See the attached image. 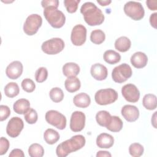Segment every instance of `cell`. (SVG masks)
Instances as JSON below:
<instances>
[{
	"instance_id": "1",
	"label": "cell",
	"mask_w": 157,
	"mask_h": 157,
	"mask_svg": "<svg viewBox=\"0 0 157 157\" xmlns=\"http://www.w3.org/2000/svg\"><path fill=\"white\" fill-rule=\"evenodd\" d=\"M85 22L90 26L101 25L104 20V15L102 10L92 2H85L80 8Z\"/></svg>"
},
{
	"instance_id": "2",
	"label": "cell",
	"mask_w": 157,
	"mask_h": 157,
	"mask_svg": "<svg viewBox=\"0 0 157 157\" xmlns=\"http://www.w3.org/2000/svg\"><path fill=\"white\" fill-rule=\"evenodd\" d=\"M85 142L86 140L83 136L80 134L74 136L57 146L56 155L59 157H66L69 153L81 149L85 145Z\"/></svg>"
},
{
	"instance_id": "3",
	"label": "cell",
	"mask_w": 157,
	"mask_h": 157,
	"mask_svg": "<svg viewBox=\"0 0 157 157\" xmlns=\"http://www.w3.org/2000/svg\"><path fill=\"white\" fill-rule=\"evenodd\" d=\"M44 15L48 23L54 28H60L65 23L66 17L62 11L54 7H46Z\"/></svg>"
},
{
	"instance_id": "4",
	"label": "cell",
	"mask_w": 157,
	"mask_h": 157,
	"mask_svg": "<svg viewBox=\"0 0 157 157\" xmlns=\"http://www.w3.org/2000/svg\"><path fill=\"white\" fill-rule=\"evenodd\" d=\"M118 99V93L113 88L101 89L96 91L94 95L96 102L101 105L110 104Z\"/></svg>"
},
{
	"instance_id": "5",
	"label": "cell",
	"mask_w": 157,
	"mask_h": 157,
	"mask_svg": "<svg viewBox=\"0 0 157 157\" xmlns=\"http://www.w3.org/2000/svg\"><path fill=\"white\" fill-rule=\"evenodd\" d=\"M126 15L134 20H140L142 19L145 15L144 9L139 2L128 1L123 8Z\"/></svg>"
},
{
	"instance_id": "6",
	"label": "cell",
	"mask_w": 157,
	"mask_h": 157,
	"mask_svg": "<svg viewBox=\"0 0 157 157\" xmlns=\"http://www.w3.org/2000/svg\"><path fill=\"white\" fill-rule=\"evenodd\" d=\"M64 48L63 40L59 37L52 38L44 42L41 45L42 50L48 55H56Z\"/></svg>"
},
{
	"instance_id": "7",
	"label": "cell",
	"mask_w": 157,
	"mask_h": 157,
	"mask_svg": "<svg viewBox=\"0 0 157 157\" xmlns=\"http://www.w3.org/2000/svg\"><path fill=\"white\" fill-rule=\"evenodd\" d=\"M132 72L130 66L126 63H123L114 67L112 72L113 80L118 83L126 82L132 75Z\"/></svg>"
},
{
	"instance_id": "8",
	"label": "cell",
	"mask_w": 157,
	"mask_h": 157,
	"mask_svg": "<svg viewBox=\"0 0 157 157\" xmlns=\"http://www.w3.org/2000/svg\"><path fill=\"white\" fill-rule=\"evenodd\" d=\"M42 23V18L37 13L29 15L23 25V31L28 36L35 34Z\"/></svg>"
},
{
	"instance_id": "9",
	"label": "cell",
	"mask_w": 157,
	"mask_h": 157,
	"mask_svg": "<svg viewBox=\"0 0 157 157\" xmlns=\"http://www.w3.org/2000/svg\"><path fill=\"white\" fill-rule=\"evenodd\" d=\"M45 118L48 123L60 130L64 129L66 126V117L57 110H50L47 111L45 113Z\"/></svg>"
},
{
	"instance_id": "10",
	"label": "cell",
	"mask_w": 157,
	"mask_h": 157,
	"mask_svg": "<svg viewBox=\"0 0 157 157\" xmlns=\"http://www.w3.org/2000/svg\"><path fill=\"white\" fill-rule=\"evenodd\" d=\"M86 39V29L81 25L78 24L74 26L71 34V40L72 43L75 46H81Z\"/></svg>"
},
{
	"instance_id": "11",
	"label": "cell",
	"mask_w": 157,
	"mask_h": 157,
	"mask_svg": "<svg viewBox=\"0 0 157 157\" xmlns=\"http://www.w3.org/2000/svg\"><path fill=\"white\" fill-rule=\"evenodd\" d=\"M24 128V123L20 118L13 117L9 121L7 127L6 132L9 136L12 138L18 136Z\"/></svg>"
},
{
	"instance_id": "12",
	"label": "cell",
	"mask_w": 157,
	"mask_h": 157,
	"mask_svg": "<svg viewBox=\"0 0 157 157\" xmlns=\"http://www.w3.org/2000/svg\"><path fill=\"white\" fill-rule=\"evenodd\" d=\"M85 115L81 111L74 112L71 117L70 128L73 132H80L85 125Z\"/></svg>"
},
{
	"instance_id": "13",
	"label": "cell",
	"mask_w": 157,
	"mask_h": 157,
	"mask_svg": "<svg viewBox=\"0 0 157 157\" xmlns=\"http://www.w3.org/2000/svg\"><path fill=\"white\" fill-rule=\"evenodd\" d=\"M121 94L124 98L130 102H136L140 98L139 90L132 83L124 85L121 88Z\"/></svg>"
},
{
	"instance_id": "14",
	"label": "cell",
	"mask_w": 157,
	"mask_h": 157,
	"mask_svg": "<svg viewBox=\"0 0 157 157\" xmlns=\"http://www.w3.org/2000/svg\"><path fill=\"white\" fill-rule=\"evenodd\" d=\"M23 67L19 61H14L10 63L6 67V75L10 79H17L23 72Z\"/></svg>"
},
{
	"instance_id": "15",
	"label": "cell",
	"mask_w": 157,
	"mask_h": 157,
	"mask_svg": "<svg viewBox=\"0 0 157 157\" xmlns=\"http://www.w3.org/2000/svg\"><path fill=\"white\" fill-rule=\"evenodd\" d=\"M121 113L124 118L129 122L136 121L139 117V110L138 108L132 105H124L121 109Z\"/></svg>"
},
{
	"instance_id": "16",
	"label": "cell",
	"mask_w": 157,
	"mask_h": 157,
	"mask_svg": "<svg viewBox=\"0 0 157 157\" xmlns=\"http://www.w3.org/2000/svg\"><path fill=\"white\" fill-rule=\"evenodd\" d=\"M90 73L94 79L101 81L107 78L108 71L105 66L100 63H95L91 66Z\"/></svg>"
},
{
	"instance_id": "17",
	"label": "cell",
	"mask_w": 157,
	"mask_h": 157,
	"mask_svg": "<svg viewBox=\"0 0 157 157\" xmlns=\"http://www.w3.org/2000/svg\"><path fill=\"white\" fill-rule=\"evenodd\" d=\"M130 61L134 67L140 69L144 67L147 65L148 57L145 53L142 52H137L131 56Z\"/></svg>"
},
{
	"instance_id": "18",
	"label": "cell",
	"mask_w": 157,
	"mask_h": 157,
	"mask_svg": "<svg viewBox=\"0 0 157 157\" xmlns=\"http://www.w3.org/2000/svg\"><path fill=\"white\" fill-rule=\"evenodd\" d=\"M114 144V138L109 134L101 133L96 139V145L101 148H109Z\"/></svg>"
},
{
	"instance_id": "19",
	"label": "cell",
	"mask_w": 157,
	"mask_h": 157,
	"mask_svg": "<svg viewBox=\"0 0 157 157\" xmlns=\"http://www.w3.org/2000/svg\"><path fill=\"white\" fill-rule=\"evenodd\" d=\"M74 105L78 107L86 108L91 103V99L88 94L85 93H80L76 94L73 98Z\"/></svg>"
},
{
	"instance_id": "20",
	"label": "cell",
	"mask_w": 157,
	"mask_h": 157,
	"mask_svg": "<svg viewBox=\"0 0 157 157\" xmlns=\"http://www.w3.org/2000/svg\"><path fill=\"white\" fill-rule=\"evenodd\" d=\"M80 72V67L75 63H67L63 66V73L67 77H76Z\"/></svg>"
},
{
	"instance_id": "21",
	"label": "cell",
	"mask_w": 157,
	"mask_h": 157,
	"mask_svg": "<svg viewBox=\"0 0 157 157\" xmlns=\"http://www.w3.org/2000/svg\"><path fill=\"white\" fill-rule=\"evenodd\" d=\"M30 109L29 101L26 99H20L16 101L13 105L14 112L18 114H25Z\"/></svg>"
},
{
	"instance_id": "22",
	"label": "cell",
	"mask_w": 157,
	"mask_h": 157,
	"mask_svg": "<svg viewBox=\"0 0 157 157\" xmlns=\"http://www.w3.org/2000/svg\"><path fill=\"white\" fill-rule=\"evenodd\" d=\"M64 86L67 91L69 93H74L80 89L81 83L80 80L76 77H67L64 82Z\"/></svg>"
},
{
	"instance_id": "23",
	"label": "cell",
	"mask_w": 157,
	"mask_h": 157,
	"mask_svg": "<svg viewBox=\"0 0 157 157\" xmlns=\"http://www.w3.org/2000/svg\"><path fill=\"white\" fill-rule=\"evenodd\" d=\"M131 45L130 39L126 36L118 38L115 42V48L120 52H125L129 50Z\"/></svg>"
},
{
	"instance_id": "24",
	"label": "cell",
	"mask_w": 157,
	"mask_h": 157,
	"mask_svg": "<svg viewBox=\"0 0 157 157\" xmlns=\"http://www.w3.org/2000/svg\"><path fill=\"white\" fill-rule=\"evenodd\" d=\"M112 116L106 110L99 111L96 115V120L98 124L101 126L107 127L111 121Z\"/></svg>"
},
{
	"instance_id": "25",
	"label": "cell",
	"mask_w": 157,
	"mask_h": 157,
	"mask_svg": "<svg viewBox=\"0 0 157 157\" xmlns=\"http://www.w3.org/2000/svg\"><path fill=\"white\" fill-rule=\"evenodd\" d=\"M59 133L51 128L46 129L44 133V139L45 142L49 145L55 144L59 139Z\"/></svg>"
},
{
	"instance_id": "26",
	"label": "cell",
	"mask_w": 157,
	"mask_h": 157,
	"mask_svg": "<svg viewBox=\"0 0 157 157\" xmlns=\"http://www.w3.org/2000/svg\"><path fill=\"white\" fill-rule=\"evenodd\" d=\"M104 60L110 64H115L121 60L120 55L112 50H106L103 55Z\"/></svg>"
},
{
	"instance_id": "27",
	"label": "cell",
	"mask_w": 157,
	"mask_h": 157,
	"mask_svg": "<svg viewBox=\"0 0 157 157\" xmlns=\"http://www.w3.org/2000/svg\"><path fill=\"white\" fill-rule=\"evenodd\" d=\"M156 96L153 94H145L142 99L144 107L150 110H155L156 108Z\"/></svg>"
},
{
	"instance_id": "28",
	"label": "cell",
	"mask_w": 157,
	"mask_h": 157,
	"mask_svg": "<svg viewBox=\"0 0 157 157\" xmlns=\"http://www.w3.org/2000/svg\"><path fill=\"white\" fill-rule=\"evenodd\" d=\"M4 91L6 96L12 98L17 96L19 94L20 88L17 83L10 82L5 86Z\"/></svg>"
},
{
	"instance_id": "29",
	"label": "cell",
	"mask_w": 157,
	"mask_h": 157,
	"mask_svg": "<svg viewBox=\"0 0 157 157\" xmlns=\"http://www.w3.org/2000/svg\"><path fill=\"white\" fill-rule=\"evenodd\" d=\"M123 125V121L119 117L112 116L111 121L106 128L112 132H117L121 130Z\"/></svg>"
},
{
	"instance_id": "30",
	"label": "cell",
	"mask_w": 157,
	"mask_h": 157,
	"mask_svg": "<svg viewBox=\"0 0 157 157\" xmlns=\"http://www.w3.org/2000/svg\"><path fill=\"white\" fill-rule=\"evenodd\" d=\"M28 154L31 157H42L44 154V149L41 145L34 143L29 146Z\"/></svg>"
},
{
	"instance_id": "31",
	"label": "cell",
	"mask_w": 157,
	"mask_h": 157,
	"mask_svg": "<svg viewBox=\"0 0 157 157\" xmlns=\"http://www.w3.org/2000/svg\"><path fill=\"white\" fill-rule=\"evenodd\" d=\"M105 33L101 29H95L91 33L90 40L94 44L99 45L102 44L105 40Z\"/></svg>"
},
{
	"instance_id": "32",
	"label": "cell",
	"mask_w": 157,
	"mask_h": 157,
	"mask_svg": "<svg viewBox=\"0 0 157 157\" xmlns=\"http://www.w3.org/2000/svg\"><path fill=\"white\" fill-rule=\"evenodd\" d=\"M50 99L54 102H59L64 98V93L63 90L59 87H55L50 90L49 92Z\"/></svg>"
},
{
	"instance_id": "33",
	"label": "cell",
	"mask_w": 157,
	"mask_h": 157,
	"mask_svg": "<svg viewBox=\"0 0 157 157\" xmlns=\"http://www.w3.org/2000/svg\"><path fill=\"white\" fill-rule=\"evenodd\" d=\"M144 151V147L139 143H133L129 147V154L134 157H139L143 155Z\"/></svg>"
},
{
	"instance_id": "34",
	"label": "cell",
	"mask_w": 157,
	"mask_h": 157,
	"mask_svg": "<svg viewBox=\"0 0 157 157\" xmlns=\"http://www.w3.org/2000/svg\"><path fill=\"white\" fill-rule=\"evenodd\" d=\"M48 77V71L45 67H39L35 72V79L37 82L42 83L45 81Z\"/></svg>"
},
{
	"instance_id": "35",
	"label": "cell",
	"mask_w": 157,
	"mask_h": 157,
	"mask_svg": "<svg viewBox=\"0 0 157 157\" xmlns=\"http://www.w3.org/2000/svg\"><path fill=\"white\" fill-rule=\"evenodd\" d=\"M25 120L29 124H34L38 119V115L37 112L33 109H29L25 114Z\"/></svg>"
},
{
	"instance_id": "36",
	"label": "cell",
	"mask_w": 157,
	"mask_h": 157,
	"mask_svg": "<svg viewBox=\"0 0 157 157\" xmlns=\"http://www.w3.org/2000/svg\"><path fill=\"white\" fill-rule=\"evenodd\" d=\"M80 0H64V4L69 13H74L77 11Z\"/></svg>"
},
{
	"instance_id": "37",
	"label": "cell",
	"mask_w": 157,
	"mask_h": 157,
	"mask_svg": "<svg viewBox=\"0 0 157 157\" xmlns=\"http://www.w3.org/2000/svg\"><path fill=\"white\" fill-rule=\"evenodd\" d=\"M21 85L23 90L27 93H32L36 88V85L33 80L28 78L23 79Z\"/></svg>"
},
{
	"instance_id": "38",
	"label": "cell",
	"mask_w": 157,
	"mask_h": 157,
	"mask_svg": "<svg viewBox=\"0 0 157 157\" xmlns=\"http://www.w3.org/2000/svg\"><path fill=\"white\" fill-rule=\"evenodd\" d=\"M9 141L5 137H1L0 139V155L6 154L9 148Z\"/></svg>"
},
{
	"instance_id": "39",
	"label": "cell",
	"mask_w": 157,
	"mask_h": 157,
	"mask_svg": "<svg viewBox=\"0 0 157 157\" xmlns=\"http://www.w3.org/2000/svg\"><path fill=\"white\" fill-rule=\"evenodd\" d=\"M10 115V110L9 107L5 105H0V121H2L6 120Z\"/></svg>"
},
{
	"instance_id": "40",
	"label": "cell",
	"mask_w": 157,
	"mask_h": 157,
	"mask_svg": "<svg viewBox=\"0 0 157 157\" xmlns=\"http://www.w3.org/2000/svg\"><path fill=\"white\" fill-rule=\"evenodd\" d=\"M41 5L44 9L48 7L58 8L59 6V1L58 0H43L41 1Z\"/></svg>"
},
{
	"instance_id": "41",
	"label": "cell",
	"mask_w": 157,
	"mask_h": 157,
	"mask_svg": "<svg viewBox=\"0 0 157 157\" xmlns=\"http://www.w3.org/2000/svg\"><path fill=\"white\" fill-rule=\"evenodd\" d=\"M9 156V157H24L25 154L21 149L15 148L11 151Z\"/></svg>"
},
{
	"instance_id": "42",
	"label": "cell",
	"mask_w": 157,
	"mask_h": 157,
	"mask_svg": "<svg viewBox=\"0 0 157 157\" xmlns=\"http://www.w3.org/2000/svg\"><path fill=\"white\" fill-rule=\"evenodd\" d=\"M146 4L151 10H156L157 9L156 0H147L146 1Z\"/></svg>"
},
{
	"instance_id": "43",
	"label": "cell",
	"mask_w": 157,
	"mask_h": 157,
	"mask_svg": "<svg viewBox=\"0 0 157 157\" xmlns=\"http://www.w3.org/2000/svg\"><path fill=\"white\" fill-rule=\"evenodd\" d=\"M156 15H157V13H152L150 17V25L152 27H153L154 28H156Z\"/></svg>"
},
{
	"instance_id": "44",
	"label": "cell",
	"mask_w": 157,
	"mask_h": 157,
	"mask_svg": "<svg viewBox=\"0 0 157 157\" xmlns=\"http://www.w3.org/2000/svg\"><path fill=\"white\" fill-rule=\"evenodd\" d=\"M112 155L111 154L107 151H99L97 154L96 156L97 157H100V156H109L110 157Z\"/></svg>"
},
{
	"instance_id": "45",
	"label": "cell",
	"mask_w": 157,
	"mask_h": 157,
	"mask_svg": "<svg viewBox=\"0 0 157 157\" xmlns=\"http://www.w3.org/2000/svg\"><path fill=\"white\" fill-rule=\"evenodd\" d=\"M98 3H99L102 6H105L109 4H110L112 2V1L110 0H102V1H97Z\"/></svg>"
}]
</instances>
